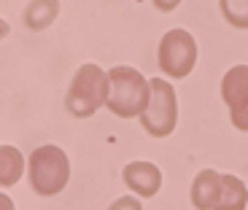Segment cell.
Masks as SVG:
<instances>
[{
	"mask_svg": "<svg viewBox=\"0 0 248 210\" xmlns=\"http://www.w3.org/2000/svg\"><path fill=\"white\" fill-rule=\"evenodd\" d=\"M248 202V189L240 178L235 175H224V197H221V208H235L243 210Z\"/></svg>",
	"mask_w": 248,
	"mask_h": 210,
	"instance_id": "obj_11",
	"label": "cell"
},
{
	"mask_svg": "<svg viewBox=\"0 0 248 210\" xmlns=\"http://www.w3.org/2000/svg\"><path fill=\"white\" fill-rule=\"evenodd\" d=\"M108 94H111L108 73L103 68H97V65H84V68L76 70L73 81H70L65 105H68V111L73 116L87 119L108 103Z\"/></svg>",
	"mask_w": 248,
	"mask_h": 210,
	"instance_id": "obj_2",
	"label": "cell"
},
{
	"mask_svg": "<svg viewBox=\"0 0 248 210\" xmlns=\"http://www.w3.org/2000/svg\"><path fill=\"white\" fill-rule=\"evenodd\" d=\"M60 14V3L57 0H30V6L25 8V25L30 30H46Z\"/></svg>",
	"mask_w": 248,
	"mask_h": 210,
	"instance_id": "obj_9",
	"label": "cell"
},
{
	"mask_svg": "<svg viewBox=\"0 0 248 210\" xmlns=\"http://www.w3.org/2000/svg\"><path fill=\"white\" fill-rule=\"evenodd\" d=\"M175 121H178L175 89L165 78H151V97H149L146 111L140 113L143 130L154 137H165L175 130Z\"/></svg>",
	"mask_w": 248,
	"mask_h": 210,
	"instance_id": "obj_4",
	"label": "cell"
},
{
	"mask_svg": "<svg viewBox=\"0 0 248 210\" xmlns=\"http://www.w3.org/2000/svg\"><path fill=\"white\" fill-rule=\"evenodd\" d=\"M22 167H25L22 154L14 146H3L0 149V186L8 189V186L16 183L19 175H22Z\"/></svg>",
	"mask_w": 248,
	"mask_h": 210,
	"instance_id": "obj_10",
	"label": "cell"
},
{
	"mask_svg": "<svg viewBox=\"0 0 248 210\" xmlns=\"http://www.w3.org/2000/svg\"><path fill=\"white\" fill-rule=\"evenodd\" d=\"M122 178H124V183L130 186L135 194H140V197H154L162 186L159 167L151 165V162H130V165L124 167Z\"/></svg>",
	"mask_w": 248,
	"mask_h": 210,
	"instance_id": "obj_8",
	"label": "cell"
},
{
	"mask_svg": "<svg viewBox=\"0 0 248 210\" xmlns=\"http://www.w3.org/2000/svg\"><path fill=\"white\" fill-rule=\"evenodd\" d=\"M70 178V162L68 154L57 146H41L30 154V183L35 194L54 197L60 194Z\"/></svg>",
	"mask_w": 248,
	"mask_h": 210,
	"instance_id": "obj_3",
	"label": "cell"
},
{
	"mask_svg": "<svg viewBox=\"0 0 248 210\" xmlns=\"http://www.w3.org/2000/svg\"><path fill=\"white\" fill-rule=\"evenodd\" d=\"M194 62H197V41L192 38V32L181 27L165 32L159 44V70H165L170 78H186Z\"/></svg>",
	"mask_w": 248,
	"mask_h": 210,
	"instance_id": "obj_5",
	"label": "cell"
},
{
	"mask_svg": "<svg viewBox=\"0 0 248 210\" xmlns=\"http://www.w3.org/2000/svg\"><path fill=\"white\" fill-rule=\"evenodd\" d=\"M221 97L230 105V119L240 132H248V65H235L221 81Z\"/></svg>",
	"mask_w": 248,
	"mask_h": 210,
	"instance_id": "obj_6",
	"label": "cell"
},
{
	"mask_svg": "<svg viewBox=\"0 0 248 210\" xmlns=\"http://www.w3.org/2000/svg\"><path fill=\"white\" fill-rule=\"evenodd\" d=\"M151 3H154V6L159 8V11H173V8L178 6L181 0H151Z\"/></svg>",
	"mask_w": 248,
	"mask_h": 210,
	"instance_id": "obj_13",
	"label": "cell"
},
{
	"mask_svg": "<svg viewBox=\"0 0 248 210\" xmlns=\"http://www.w3.org/2000/svg\"><path fill=\"white\" fill-rule=\"evenodd\" d=\"M224 197V175L216 170H202L192 183V205L200 210L221 208Z\"/></svg>",
	"mask_w": 248,
	"mask_h": 210,
	"instance_id": "obj_7",
	"label": "cell"
},
{
	"mask_svg": "<svg viewBox=\"0 0 248 210\" xmlns=\"http://www.w3.org/2000/svg\"><path fill=\"white\" fill-rule=\"evenodd\" d=\"M221 11L230 25L240 27V30L248 27V0H221Z\"/></svg>",
	"mask_w": 248,
	"mask_h": 210,
	"instance_id": "obj_12",
	"label": "cell"
},
{
	"mask_svg": "<svg viewBox=\"0 0 248 210\" xmlns=\"http://www.w3.org/2000/svg\"><path fill=\"white\" fill-rule=\"evenodd\" d=\"M108 78H111V94L106 103L108 111H113L122 119L140 116L151 97V81H146L143 73H138L135 68H127V65L111 68Z\"/></svg>",
	"mask_w": 248,
	"mask_h": 210,
	"instance_id": "obj_1",
	"label": "cell"
}]
</instances>
